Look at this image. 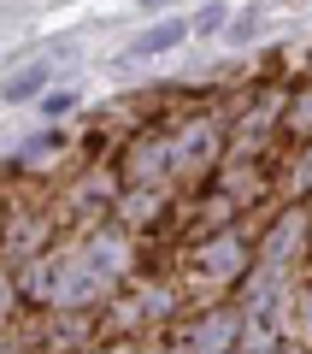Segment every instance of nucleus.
<instances>
[{
	"label": "nucleus",
	"instance_id": "nucleus-1",
	"mask_svg": "<svg viewBox=\"0 0 312 354\" xmlns=\"http://www.w3.org/2000/svg\"><path fill=\"white\" fill-rule=\"evenodd\" d=\"M277 201H312V136H295L271 153Z\"/></svg>",
	"mask_w": 312,
	"mask_h": 354
},
{
	"label": "nucleus",
	"instance_id": "nucleus-2",
	"mask_svg": "<svg viewBox=\"0 0 312 354\" xmlns=\"http://www.w3.org/2000/svg\"><path fill=\"white\" fill-rule=\"evenodd\" d=\"M188 36H195V30H188V12H165V18H153L142 36H130L124 59L130 65H136V59H165V53H177Z\"/></svg>",
	"mask_w": 312,
	"mask_h": 354
},
{
	"label": "nucleus",
	"instance_id": "nucleus-3",
	"mask_svg": "<svg viewBox=\"0 0 312 354\" xmlns=\"http://www.w3.org/2000/svg\"><path fill=\"white\" fill-rule=\"evenodd\" d=\"M59 77V53H41V59L18 65L6 83H0V106H24V101H41V88Z\"/></svg>",
	"mask_w": 312,
	"mask_h": 354
},
{
	"label": "nucleus",
	"instance_id": "nucleus-4",
	"mask_svg": "<svg viewBox=\"0 0 312 354\" xmlns=\"http://www.w3.org/2000/svg\"><path fill=\"white\" fill-rule=\"evenodd\" d=\"M260 24H265V12L253 6V12H236V18H224V30H218V36H224L230 48H242V41H253V36H260Z\"/></svg>",
	"mask_w": 312,
	"mask_h": 354
},
{
	"label": "nucleus",
	"instance_id": "nucleus-5",
	"mask_svg": "<svg viewBox=\"0 0 312 354\" xmlns=\"http://www.w3.org/2000/svg\"><path fill=\"white\" fill-rule=\"evenodd\" d=\"M71 113H77V95H71V88H53V95L41 88V118H71Z\"/></svg>",
	"mask_w": 312,
	"mask_h": 354
},
{
	"label": "nucleus",
	"instance_id": "nucleus-6",
	"mask_svg": "<svg viewBox=\"0 0 312 354\" xmlns=\"http://www.w3.org/2000/svg\"><path fill=\"white\" fill-rule=\"evenodd\" d=\"M142 6H153V12H159V6H171V0H142Z\"/></svg>",
	"mask_w": 312,
	"mask_h": 354
},
{
	"label": "nucleus",
	"instance_id": "nucleus-7",
	"mask_svg": "<svg viewBox=\"0 0 312 354\" xmlns=\"http://www.w3.org/2000/svg\"><path fill=\"white\" fill-rule=\"evenodd\" d=\"M0 71H6V65H0Z\"/></svg>",
	"mask_w": 312,
	"mask_h": 354
}]
</instances>
